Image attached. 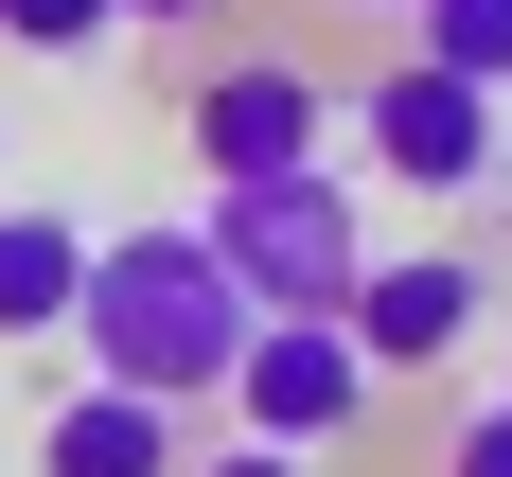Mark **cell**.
Masks as SVG:
<instances>
[{
	"instance_id": "4fadbf2b",
	"label": "cell",
	"mask_w": 512,
	"mask_h": 477,
	"mask_svg": "<svg viewBox=\"0 0 512 477\" xmlns=\"http://www.w3.org/2000/svg\"><path fill=\"white\" fill-rule=\"evenodd\" d=\"M106 18H159V36H177V18H212V0H106Z\"/></svg>"
},
{
	"instance_id": "8992f818",
	"label": "cell",
	"mask_w": 512,
	"mask_h": 477,
	"mask_svg": "<svg viewBox=\"0 0 512 477\" xmlns=\"http://www.w3.org/2000/svg\"><path fill=\"white\" fill-rule=\"evenodd\" d=\"M495 318V265H460V248H371V283H354V354L371 371H442Z\"/></svg>"
},
{
	"instance_id": "8fae6325",
	"label": "cell",
	"mask_w": 512,
	"mask_h": 477,
	"mask_svg": "<svg viewBox=\"0 0 512 477\" xmlns=\"http://www.w3.org/2000/svg\"><path fill=\"white\" fill-rule=\"evenodd\" d=\"M442 477H512V389H477V407L442 424Z\"/></svg>"
},
{
	"instance_id": "3957f363",
	"label": "cell",
	"mask_w": 512,
	"mask_h": 477,
	"mask_svg": "<svg viewBox=\"0 0 512 477\" xmlns=\"http://www.w3.org/2000/svg\"><path fill=\"white\" fill-rule=\"evenodd\" d=\"M177 142H195L212 195H265V177H318V142H336V71H301V53H212L195 106H177Z\"/></svg>"
},
{
	"instance_id": "5bb4252c",
	"label": "cell",
	"mask_w": 512,
	"mask_h": 477,
	"mask_svg": "<svg viewBox=\"0 0 512 477\" xmlns=\"http://www.w3.org/2000/svg\"><path fill=\"white\" fill-rule=\"evenodd\" d=\"M389 18H424V0H389Z\"/></svg>"
},
{
	"instance_id": "ba28073f",
	"label": "cell",
	"mask_w": 512,
	"mask_h": 477,
	"mask_svg": "<svg viewBox=\"0 0 512 477\" xmlns=\"http://www.w3.org/2000/svg\"><path fill=\"white\" fill-rule=\"evenodd\" d=\"M71 301H89V230L0 195V336H71Z\"/></svg>"
},
{
	"instance_id": "5b68a950",
	"label": "cell",
	"mask_w": 512,
	"mask_h": 477,
	"mask_svg": "<svg viewBox=\"0 0 512 477\" xmlns=\"http://www.w3.org/2000/svg\"><path fill=\"white\" fill-rule=\"evenodd\" d=\"M354 142H371V177H389V195H477V177L512 159V106L460 89V71H424V53H389V71H371V106H354Z\"/></svg>"
},
{
	"instance_id": "277c9868",
	"label": "cell",
	"mask_w": 512,
	"mask_h": 477,
	"mask_svg": "<svg viewBox=\"0 0 512 477\" xmlns=\"http://www.w3.org/2000/svg\"><path fill=\"white\" fill-rule=\"evenodd\" d=\"M371 389L389 371L354 354V318H265L248 371H230V442H265V460H318V442H354Z\"/></svg>"
},
{
	"instance_id": "30bf717a",
	"label": "cell",
	"mask_w": 512,
	"mask_h": 477,
	"mask_svg": "<svg viewBox=\"0 0 512 477\" xmlns=\"http://www.w3.org/2000/svg\"><path fill=\"white\" fill-rule=\"evenodd\" d=\"M0 36L18 53H89V36H124V18H106V0H0Z\"/></svg>"
},
{
	"instance_id": "7c38bea8",
	"label": "cell",
	"mask_w": 512,
	"mask_h": 477,
	"mask_svg": "<svg viewBox=\"0 0 512 477\" xmlns=\"http://www.w3.org/2000/svg\"><path fill=\"white\" fill-rule=\"evenodd\" d=\"M195 477H318V460H265V442H212Z\"/></svg>"
},
{
	"instance_id": "9c48e42d",
	"label": "cell",
	"mask_w": 512,
	"mask_h": 477,
	"mask_svg": "<svg viewBox=\"0 0 512 477\" xmlns=\"http://www.w3.org/2000/svg\"><path fill=\"white\" fill-rule=\"evenodd\" d=\"M407 53H424V71H460V89H495V106H512V0H424V18H407Z\"/></svg>"
},
{
	"instance_id": "52a82bcc",
	"label": "cell",
	"mask_w": 512,
	"mask_h": 477,
	"mask_svg": "<svg viewBox=\"0 0 512 477\" xmlns=\"http://www.w3.org/2000/svg\"><path fill=\"white\" fill-rule=\"evenodd\" d=\"M36 477H177V407H142V389H71V407L36 424Z\"/></svg>"
},
{
	"instance_id": "7a4b0ae2",
	"label": "cell",
	"mask_w": 512,
	"mask_h": 477,
	"mask_svg": "<svg viewBox=\"0 0 512 477\" xmlns=\"http://www.w3.org/2000/svg\"><path fill=\"white\" fill-rule=\"evenodd\" d=\"M195 230H212V265H230V301H248V318H354V283H371V212L336 195V177L212 195Z\"/></svg>"
},
{
	"instance_id": "6da1fadb",
	"label": "cell",
	"mask_w": 512,
	"mask_h": 477,
	"mask_svg": "<svg viewBox=\"0 0 512 477\" xmlns=\"http://www.w3.org/2000/svg\"><path fill=\"white\" fill-rule=\"evenodd\" d=\"M71 336H89V389H142V407H230V371H248L265 318L230 301L212 230H106Z\"/></svg>"
}]
</instances>
